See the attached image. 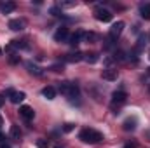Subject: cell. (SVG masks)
I'll return each mask as SVG.
<instances>
[{
  "mask_svg": "<svg viewBox=\"0 0 150 148\" xmlns=\"http://www.w3.org/2000/svg\"><path fill=\"white\" fill-rule=\"evenodd\" d=\"M98 59H100V56H98L96 52H87V54H84V61L89 63V65H94Z\"/></svg>",
  "mask_w": 150,
  "mask_h": 148,
  "instance_id": "obj_18",
  "label": "cell"
},
{
  "mask_svg": "<svg viewBox=\"0 0 150 148\" xmlns=\"http://www.w3.org/2000/svg\"><path fill=\"white\" fill-rule=\"evenodd\" d=\"M42 94H44L47 99H54V98H56V89H54L52 85H47V87L42 89Z\"/></svg>",
  "mask_w": 150,
  "mask_h": 148,
  "instance_id": "obj_16",
  "label": "cell"
},
{
  "mask_svg": "<svg viewBox=\"0 0 150 148\" xmlns=\"http://www.w3.org/2000/svg\"><path fill=\"white\" fill-rule=\"evenodd\" d=\"M58 91L65 96V98H68L70 101H74V98H79L80 94H79V87L72 84V82H61L59 84V87H58Z\"/></svg>",
  "mask_w": 150,
  "mask_h": 148,
  "instance_id": "obj_2",
  "label": "cell"
},
{
  "mask_svg": "<svg viewBox=\"0 0 150 148\" xmlns=\"http://www.w3.org/2000/svg\"><path fill=\"white\" fill-rule=\"evenodd\" d=\"M0 148H11V147H9V145H5V143H4V145H0Z\"/></svg>",
  "mask_w": 150,
  "mask_h": 148,
  "instance_id": "obj_32",
  "label": "cell"
},
{
  "mask_svg": "<svg viewBox=\"0 0 150 148\" xmlns=\"http://www.w3.org/2000/svg\"><path fill=\"white\" fill-rule=\"evenodd\" d=\"M14 9H16V4H14V2H5V4L0 5V11H2L4 14H9V12H12Z\"/></svg>",
  "mask_w": 150,
  "mask_h": 148,
  "instance_id": "obj_17",
  "label": "cell"
},
{
  "mask_svg": "<svg viewBox=\"0 0 150 148\" xmlns=\"http://www.w3.org/2000/svg\"><path fill=\"white\" fill-rule=\"evenodd\" d=\"M2 124H4V118H2V117H0V125H2Z\"/></svg>",
  "mask_w": 150,
  "mask_h": 148,
  "instance_id": "obj_34",
  "label": "cell"
},
{
  "mask_svg": "<svg viewBox=\"0 0 150 148\" xmlns=\"http://www.w3.org/2000/svg\"><path fill=\"white\" fill-rule=\"evenodd\" d=\"M56 148H61V147H56Z\"/></svg>",
  "mask_w": 150,
  "mask_h": 148,
  "instance_id": "obj_36",
  "label": "cell"
},
{
  "mask_svg": "<svg viewBox=\"0 0 150 148\" xmlns=\"http://www.w3.org/2000/svg\"><path fill=\"white\" fill-rule=\"evenodd\" d=\"M9 136H11V140H14V141H21V129H19V125H11V129H9Z\"/></svg>",
  "mask_w": 150,
  "mask_h": 148,
  "instance_id": "obj_10",
  "label": "cell"
},
{
  "mask_svg": "<svg viewBox=\"0 0 150 148\" xmlns=\"http://www.w3.org/2000/svg\"><path fill=\"white\" fill-rule=\"evenodd\" d=\"M126 99H127V94L124 92V91H115L112 94V110H115V108H120L124 103H126Z\"/></svg>",
  "mask_w": 150,
  "mask_h": 148,
  "instance_id": "obj_3",
  "label": "cell"
},
{
  "mask_svg": "<svg viewBox=\"0 0 150 148\" xmlns=\"http://www.w3.org/2000/svg\"><path fill=\"white\" fill-rule=\"evenodd\" d=\"M79 140L82 143H87V145H94V143H100L103 140V134L100 131H94V129H82L80 134H79Z\"/></svg>",
  "mask_w": 150,
  "mask_h": 148,
  "instance_id": "obj_1",
  "label": "cell"
},
{
  "mask_svg": "<svg viewBox=\"0 0 150 148\" xmlns=\"http://www.w3.org/2000/svg\"><path fill=\"white\" fill-rule=\"evenodd\" d=\"M68 37H70V33H68L67 26H59L56 30V33H54V40L56 42H65V40H68Z\"/></svg>",
  "mask_w": 150,
  "mask_h": 148,
  "instance_id": "obj_8",
  "label": "cell"
},
{
  "mask_svg": "<svg viewBox=\"0 0 150 148\" xmlns=\"http://www.w3.org/2000/svg\"><path fill=\"white\" fill-rule=\"evenodd\" d=\"M19 115L23 117V118H26V120H32L33 117H35V111H33V108H30V106H21L19 108Z\"/></svg>",
  "mask_w": 150,
  "mask_h": 148,
  "instance_id": "obj_11",
  "label": "cell"
},
{
  "mask_svg": "<svg viewBox=\"0 0 150 148\" xmlns=\"http://www.w3.org/2000/svg\"><path fill=\"white\" fill-rule=\"evenodd\" d=\"M74 124H70V122H68V124H65V125H63V132H70V131H74Z\"/></svg>",
  "mask_w": 150,
  "mask_h": 148,
  "instance_id": "obj_26",
  "label": "cell"
},
{
  "mask_svg": "<svg viewBox=\"0 0 150 148\" xmlns=\"http://www.w3.org/2000/svg\"><path fill=\"white\" fill-rule=\"evenodd\" d=\"M4 140H5V138H4V134L0 132V145H4Z\"/></svg>",
  "mask_w": 150,
  "mask_h": 148,
  "instance_id": "obj_31",
  "label": "cell"
},
{
  "mask_svg": "<svg viewBox=\"0 0 150 148\" xmlns=\"http://www.w3.org/2000/svg\"><path fill=\"white\" fill-rule=\"evenodd\" d=\"M124 148H138V143L136 141H129V143H126Z\"/></svg>",
  "mask_w": 150,
  "mask_h": 148,
  "instance_id": "obj_28",
  "label": "cell"
},
{
  "mask_svg": "<svg viewBox=\"0 0 150 148\" xmlns=\"http://www.w3.org/2000/svg\"><path fill=\"white\" fill-rule=\"evenodd\" d=\"M124 21H117V23H113L112 28H110V32H108V38H112V40H115V38L120 37V33H122V30H124Z\"/></svg>",
  "mask_w": 150,
  "mask_h": 148,
  "instance_id": "obj_5",
  "label": "cell"
},
{
  "mask_svg": "<svg viewBox=\"0 0 150 148\" xmlns=\"http://www.w3.org/2000/svg\"><path fill=\"white\" fill-rule=\"evenodd\" d=\"M82 59H84V54H82V52L67 54V56L63 58V61H67V63H79V61H82Z\"/></svg>",
  "mask_w": 150,
  "mask_h": 148,
  "instance_id": "obj_12",
  "label": "cell"
},
{
  "mask_svg": "<svg viewBox=\"0 0 150 148\" xmlns=\"http://www.w3.org/2000/svg\"><path fill=\"white\" fill-rule=\"evenodd\" d=\"M113 59H115V61H126V52H124V51H115Z\"/></svg>",
  "mask_w": 150,
  "mask_h": 148,
  "instance_id": "obj_22",
  "label": "cell"
},
{
  "mask_svg": "<svg viewBox=\"0 0 150 148\" xmlns=\"http://www.w3.org/2000/svg\"><path fill=\"white\" fill-rule=\"evenodd\" d=\"M4 103H5V96H4V94H0V108L4 106Z\"/></svg>",
  "mask_w": 150,
  "mask_h": 148,
  "instance_id": "obj_30",
  "label": "cell"
},
{
  "mask_svg": "<svg viewBox=\"0 0 150 148\" xmlns=\"http://www.w3.org/2000/svg\"><path fill=\"white\" fill-rule=\"evenodd\" d=\"M145 134H147V138H149V141H150V131H147Z\"/></svg>",
  "mask_w": 150,
  "mask_h": 148,
  "instance_id": "obj_33",
  "label": "cell"
},
{
  "mask_svg": "<svg viewBox=\"0 0 150 148\" xmlns=\"http://www.w3.org/2000/svg\"><path fill=\"white\" fill-rule=\"evenodd\" d=\"M147 75H150V68H149V70H147Z\"/></svg>",
  "mask_w": 150,
  "mask_h": 148,
  "instance_id": "obj_35",
  "label": "cell"
},
{
  "mask_svg": "<svg viewBox=\"0 0 150 148\" xmlns=\"http://www.w3.org/2000/svg\"><path fill=\"white\" fill-rule=\"evenodd\" d=\"M74 5H75V2H61V4H59L61 9H63V7H74Z\"/></svg>",
  "mask_w": 150,
  "mask_h": 148,
  "instance_id": "obj_27",
  "label": "cell"
},
{
  "mask_svg": "<svg viewBox=\"0 0 150 148\" xmlns=\"http://www.w3.org/2000/svg\"><path fill=\"white\" fill-rule=\"evenodd\" d=\"M136 124H138V118L136 117H127L126 120H124V124H122V129L124 131H134L136 129Z\"/></svg>",
  "mask_w": 150,
  "mask_h": 148,
  "instance_id": "obj_9",
  "label": "cell"
},
{
  "mask_svg": "<svg viewBox=\"0 0 150 148\" xmlns=\"http://www.w3.org/2000/svg\"><path fill=\"white\" fill-rule=\"evenodd\" d=\"M149 58H150V56H149Z\"/></svg>",
  "mask_w": 150,
  "mask_h": 148,
  "instance_id": "obj_37",
  "label": "cell"
},
{
  "mask_svg": "<svg viewBox=\"0 0 150 148\" xmlns=\"http://www.w3.org/2000/svg\"><path fill=\"white\" fill-rule=\"evenodd\" d=\"M9 96H11V101H12L14 105H19V103H21V101H25V98H26V94H25V92H18V91H12Z\"/></svg>",
  "mask_w": 150,
  "mask_h": 148,
  "instance_id": "obj_13",
  "label": "cell"
},
{
  "mask_svg": "<svg viewBox=\"0 0 150 148\" xmlns=\"http://www.w3.org/2000/svg\"><path fill=\"white\" fill-rule=\"evenodd\" d=\"M145 45H147V35H143V33H142V35L138 37V44H136V47H134L133 51H134L136 54H140V52L145 49Z\"/></svg>",
  "mask_w": 150,
  "mask_h": 148,
  "instance_id": "obj_15",
  "label": "cell"
},
{
  "mask_svg": "<svg viewBox=\"0 0 150 148\" xmlns=\"http://www.w3.org/2000/svg\"><path fill=\"white\" fill-rule=\"evenodd\" d=\"M117 77H119V72L112 68V66H108V68H105L103 72H101V78L103 80H107V82H113V80H117Z\"/></svg>",
  "mask_w": 150,
  "mask_h": 148,
  "instance_id": "obj_7",
  "label": "cell"
},
{
  "mask_svg": "<svg viewBox=\"0 0 150 148\" xmlns=\"http://www.w3.org/2000/svg\"><path fill=\"white\" fill-rule=\"evenodd\" d=\"M82 38H84V40H86L87 44H93V42H96V40H98V35H96L94 32H86Z\"/></svg>",
  "mask_w": 150,
  "mask_h": 148,
  "instance_id": "obj_21",
  "label": "cell"
},
{
  "mask_svg": "<svg viewBox=\"0 0 150 148\" xmlns=\"http://www.w3.org/2000/svg\"><path fill=\"white\" fill-rule=\"evenodd\" d=\"M26 68H28V72H30L32 75H37V77H40V75H42V70L38 68L37 65H33L32 61H28V63H26Z\"/></svg>",
  "mask_w": 150,
  "mask_h": 148,
  "instance_id": "obj_19",
  "label": "cell"
},
{
  "mask_svg": "<svg viewBox=\"0 0 150 148\" xmlns=\"http://www.w3.org/2000/svg\"><path fill=\"white\" fill-rule=\"evenodd\" d=\"M140 14L143 19H150V4H143L140 5Z\"/></svg>",
  "mask_w": 150,
  "mask_h": 148,
  "instance_id": "obj_20",
  "label": "cell"
},
{
  "mask_svg": "<svg viewBox=\"0 0 150 148\" xmlns=\"http://www.w3.org/2000/svg\"><path fill=\"white\" fill-rule=\"evenodd\" d=\"M9 28L12 32H21L26 28V19L25 18H16V19H11L9 21Z\"/></svg>",
  "mask_w": 150,
  "mask_h": 148,
  "instance_id": "obj_6",
  "label": "cell"
},
{
  "mask_svg": "<svg viewBox=\"0 0 150 148\" xmlns=\"http://www.w3.org/2000/svg\"><path fill=\"white\" fill-rule=\"evenodd\" d=\"M94 18L98 19V21H101V23H108V21H112V12L108 11V9H105V7H98L96 11H94Z\"/></svg>",
  "mask_w": 150,
  "mask_h": 148,
  "instance_id": "obj_4",
  "label": "cell"
},
{
  "mask_svg": "<svg viewBox=\"0 0 150 148\" xmlns=\"http://www.w3.org/2000/svg\"><path fill=\"white\" fill-rule=\"evenodd\" d=\"M52 70H54V72H61V70H63V66H59V65H54V66H52Z\"/></svg>",
  "mask_w": 150,
  "mask_h": 148,
  "instance_id": "obj_29",
  "label": "cell"
},
{
  "mask_svg": "<svg viewBox=\"0 0 150 148\" xmlns=\"http://www.w3.org/2000/svg\"><path fill=\"white\" fill-rule=\"evenodd\" d=\"M82 37H84V33H82V32H75V33H72V35L68 37V44H70L72 47H75V45H79V44H80Z\"/></svg>",
  "mask_w": 150,
  "mask_h": 148,
  "instance_id": "obj_14",
  "label": "cell"
},
{
  "mask_svg": "<svg viewBox=\"0 0 150 148\" xmlns=\"http://www.w3.org/2000/svg\"><path fill=\"white\" fill-rule=\"evenodd\" d=\"M37 147L38 148H49V141H45V140H37Z\"/></svg>",
  "mask_w": 150,
  "mask_h": 148,
  "instance_id": "obj_24",
  "label": "cell"
},
{
  "mask_svg": "<svg viewBox=\"0 0 150 148\" xmlns=\"http://www.w3.org/2000/svg\"><path fill=\"white\" fill-rule=\"evenodd\" d=\"M9 63H11V65H18V63H19V54H18V52H12V54L9 56Z\"/></svg>",
  "mask_w": 150,
  "mask_h": 148,
  "instance_id": "obj_23",
  "label": "cell"
},
{
  "mask_svg": "<svg viewBox=\"0 0 150 148\" xmlns=\"http://www.w3.org/2000/svg\"><path fill=\"white\" fill-rule=\"evenodd\" d=\"M51 14H52V16H61V7H59V5H58V7H52V9H51Z\"/></svg>",
  "mask_w": 150,
  "mask_h": 148,
  "instance_id": "obj_25",
  "label": "cell"
}]
</instances>
